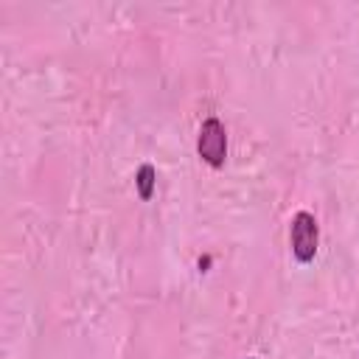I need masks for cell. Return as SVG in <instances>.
I'll return each instance as SVG.
<instances>
[{
  "label": "cell",
  "instance_id": "1",
  "mask_svg": "<svg viewBox=\"0 0 359 359\" xmlns=\"http://www.w3.org/2000/svg\"><path fill=\"white\" fill-rule=\"evenodd\" d=\"M289 241H292V252L300 264H309L317 255V219L309 210H300L292 216Z\"/></svg>",
  "mask_w": 359,
  "mask_h": 359
},
{
  "label": "cell",
  "instance_id": "2",
  "mask_svg": "<svg viewBox=\"0 0 359 359\" xmlns=\"http://www.w3.org/2000/svg\"><path fill=\"white\" fill-rule=\"evenodd\" d=\"M196 151L208 165H222L227 154V132L219 118H205L196 137Z\"/></svg>",
  "mask_w": 359,
  "mask_h": 359
},
{
  "label": "cell",
  "instance_id": "3",
  "mask_svg": "<svg viewBox=\"0 0 359 359\" xmlns=\"http://www.w3.org/2000/svg\"><path fill=\"white\" fill-rule=\"evenodd\" d=\"M135 182H137V194H140L143 199H151V194H154V165H151V163H143V165L137 168Z\"/></svg>",
  "mask_w": 359,
  "mask_h": 359
}]
</instances>
